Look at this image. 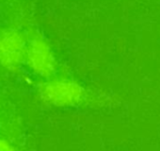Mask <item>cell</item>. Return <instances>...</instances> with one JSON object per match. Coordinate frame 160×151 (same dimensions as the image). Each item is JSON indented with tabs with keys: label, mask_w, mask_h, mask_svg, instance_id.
<instances>
[{
	"label": "cell",
	"mask_w": 160,
	"mask_h": 151,
	"mask_svg": "<svg viewBox=\"0 0 160 151\" xmlns=\"http://www.w3.org/2000/svg\"><path fill=\"white\" fill-rule=\"evenodd\" d=\"M38 94L42 101L56 107H77L92 101V92L75 80L52 77L37 86Z\"/></svg>",
	"instance_id": "cell-1"
},
{
	"label": "cell",
	"mask_w": 160,
	"mask_h": 151,
	"mask_svg": "<svg viewBox=\"0 0 160 151\" xmlns=\"http://www.w3.org/2000/svg\"><path fill=\"white\" fill-rule=\"evenodd\" d=\"M28 37L15 27L0 29V66L17 71L25 63Z\"/></svg>",
	"instance_id": "cell-3"
},
{
	"label": "cell",
	"mask_w": 160,
	"mask_h": 151,
	"mask_svg": "<svg viewBox=\"0 0 160 151\" xmlns=\"http://www.w3.org/2000/svg\"><path fill=\"white\" fill-rule=\"evenodd\" d=\"M25 63L29 69L43 80L55 77L58 61L48 41L41 35L28 37Z\"/></svg>",
	"instance_id": "cell-2"
},
{
	"label": "cell",
	"mask_w": 160,
	"mask_h": 151,
	"mask_svg": "<svg viewBox=\"0 0 160 151\" xmlns=\"http://www.w3.org/2000/svg\"><path fill=\"white\" fill-rule=\"evenodd\" d=\"M0 151H15V149L10 142L0 138Z\"/></svg>",
	"instance_id": "cell-4"
}]
</instances>
